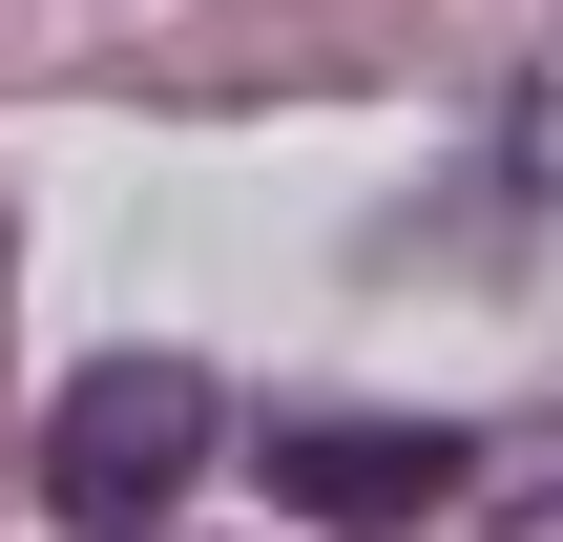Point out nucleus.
<instances>
[{
    "instance_id": "3",
    "label": "nucleus",
    "mask_w": 563,
    "mask_h": 542,
    "mask_svg": "<svg viewBox=\"0 0 563 542\" xmlns=\"http://www.w3.org/2000/svg\"><path fill=\"white\" fill-rule=\"evenodd\" d=\"M501 542H563V460H543V480H522V501H501Z\"/></svg>"
},
{
    "instance_id": "1",
    "label": "nucleus",
    "mask_w": 563,
    "mask_h": 542,
    "mask_svg": "<svg viewBox=\"0 0 563 542\" xmlns=\"http://www.w3.org/2000/svg\"><path fill=\"white\" fill-rule=\"evenodd\" d=\"M209 439H230V397H209L188 355H104V376H63V418H42V501L84 542H146L209 480Z\"/></svg>"
},
{
    "instance_id": "2",
    "label": "nucleus",
    "mask_w": 563,
    "mask_h": 542,
    "mask_svg": "<svg viewBox=\"0 0 563 542\" xmlns=\"http://www.w3.org/2000/svg\"><path fill=\"white\" fill-rule=\"evenodd\" d=\"M460 480H481L460 418H292L272 439V501H313V522H439Z\"/></svg>"
}]
</instances>
